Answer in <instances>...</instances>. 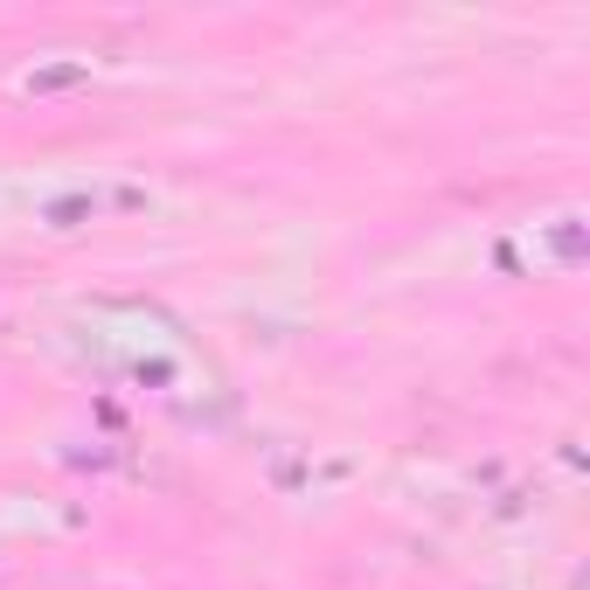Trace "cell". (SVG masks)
Returning a JSON list of instances; mask_svg holds the SVG:
<instances>
[{
	"instance_id": "obj_1",
	"label": "cell",
	"mask_w": 590,
	"mask_h": 590,
	"mask_svg": "<svg viewBox=\"0 0 590 590\" xmlns=\"http://www.w3.org/2000/svg\"><path fill=\"white\" fill-rule=\"evenodd\" d=\"M70 84H84V63H56V70L29 76V91H70Z\"/></svg>"
}]
</instances>
